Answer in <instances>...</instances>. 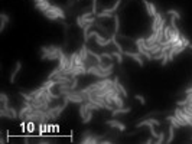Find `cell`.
Returning <instances> with one entry per match:
<instances>
[{"label":"cell","instance_id":"1","mask_svg":"<svg viewBox=\"0 0 192 144\" xmlns=\"http://www.w3.org/2000/svg\"><path fill=\"white\" fill-rule=\"evenodd\" d=\"M59 51H61V46L52 45V49L46 54H42L41 59L42 61H57V59H59Z\"/></svg>","mask_w":192,"mask_h":144},{"label":"cell","instance_id":"5","mask_svg":"<svg viewBox=\"0 0 192 144\" xmlns=\"http://www.w3.org/2000/svg\"><path fill=\"white\" fill-rule=\"evenodd\" d=\"M46 10H49L51 13H54V14H57L58 17L61 19V20H65L67 19V14H65V12L62 7H59V6H55V4H51L49 6V9H46Z\"/></svg>","mask_w":192,"mask_h":144},{"label":"cell","instance_id":"22","mask_svg":"<svg viewBox=\"0 0 192 144\" xmlns=\"http://www.w3.org/2000/svg\"><path fill=\"white\" fill-rule=\"evenodd\" d=\"M87 112H88V107H87V104H85V102H82V104L79 105V117H81V120H84V118H85Z\"/></svg>","mask_w":192,"mask_h":144},{"label":"cell","instance_id":"28","mask_svg":"<svg viewBox=\"0 0 192 144\" xmlns=\"http://www.w3.org/2000/svg\"><path fill=\"white\" fill-rule=\"evenodd\" d=\"M36 122L35 121H28V125H26V131L28 133H35V128H36V125H35Z\"/></svg>","mask_w":192,"mask_h":144},{"label":"cell","instance_id":"37","mask_svg":"<svg viewBox=\"0 0 192 144\" xmlns=\"http://www.w3.org/2000/svg\"><path fill=\"white\" fill-rule=\"evenodd\" d=\"M92 134V131L91 130H85L84 133H82V137H88V135H91Z\"/></svg>","mask_w":192,"mask_h":144},{"label":"cell","instance_id":"2","mask_svg":"<svg viewBox=\"0 0 192 144\" xmlns=\"http://www.w3.org/2000/svg\"><path fill=\"white\" fill-rule=\"evenodd\" d=\"M94 41H95V45L100 48H105L111 43V38H104L98 30H94Z\"/></svg>","mask_w":192,"mask_h":144},{"label":"cell","instance_id":"19","mask_svg":"<svg viewBox=\"0 0 192 144\" xmlns=\"http://www.w3.org/2000/svg\"><path fill=\"white\" fill-rule=\"evenodd\" d=\"M75 56H77V52H72L69 58H68V65H67V69H72L75 67Z\"/></svg>","mask_w":192,"mask_h":144},{"label":"cell","instance_id":"41","mask_svg":"<svg viewBox=\"0 0 192 144\" xmlns=\"http://www.w3.org/2000/svg\"><path fill=\"white\" fill-rule=\"evenodd\" d=\"M42 1H45V0H35V3H42Z\"/></svg>","mask_w":192,"mask_h":144},{"label":"cell","instance_id":"4","mask_svg":"<svg viewBox=\"0 0 192 144\" xmlns=\"http://www.w3.org/2000/svg\"><path fill=\"white\" fill-rule=\"evenodd\" d=\"M124 56H129V58H132L135 62H137L140 67H143L145 65V61H143V55L142 54H139V52H130V51H124Z\"/></svg>","mask_w":192,"mask_h":144},{"label":"cell","instance_id":"33","mask_svg":"<svg viewBox=\"0 0 192 144\" xmlns=\"http://www.w3.org/2000/svg\"><path fill=\"white\" fill-rule=\"evenodd\" d=\"M181 39H182V42H183V45H185V46H189V43H191V41H189V39H188L186 36H183V35H182V36H181Z\"/></svg>","mask_w":192,"mask_h":144},{"label":"cell","instance_id":"42","mask_svg":"<svg viewBox=\"0 0 192 144\" xmlns=\"http://www.w3.org/2000/svg\"><path fill=\"white\" fill-rule=\"evenodd\" d=\"M188 48H189V49L192 51V43H189V46H188Z\"/></svg>","mask_w":192,"mask_h":144},{"label":"cell","instance_id":"38","mask_svg":"<svg viewBox=\"0 0 192 144\" xmlns=\"http://www.w3.org/2000/svg\"><path fill=\"white\" fill-rule=\"evenodd\" d=\"M183 92H185V95H188V94H192V85L189 87V88H186V89H185Z\"/></svg>","mask_w":192,"mask_h":144},{"label":"cell","instance_id":"13","mask_svg":"<svg viewBox=\"0 0 192 144\" xmlns=\"http://www.w3.org/2000/svg\"><path fill=\"white\" fill-rule=\"evenodd\" d=\"M163 19V16H162V13H156V16L153 17V22H152V29H150V32H156V29H158L159 23H160V20Z\"/></svg>","mask_w":192,"mask_h":144},{"label":"cell","instance_id":"32","mask_svg":"<svg viewBox=\"0 0 192 144\" xmlns=\"http://www.w3.org/2000/svg\"><path fill=\"white\" fill-rule=\"evenodd\" d=\"M135 98H136L137 101H139V102H140L142 105H146V98H145L143 95H140V94H136Z\"/></svg>","mask_w":192,"mask_h":144},{"label":"cell","instance_id":"34","mask_svg":"<svg viewBox=\"0 0 192 144\" xmlns=\"http://www.w3.org/2000/svg\"><path fill=\"white\" fill-rule=\"evenodd\" d=\"M81 16H82L84 19H88V17H91V16H94V13H92V12L90 10V12H85V13H82Z\"/></svg>","mask_w":192,"mask_h":144},{"label":"cell","instance_id":"30","mask_svg":"<svg viewBox=\"0 0 192 144\" xmlns=\"http://www.w3.org/2000/svg\"><path fill=\"white\" fill-rule=\"evenodd\" d=\"M0 101H1V105H7L9 104V97L4 92H1L0 94Z\"/></svg>","mask_w":192,"mask_h":144},{"label":"cell","instance_id":"43","mask_svg":"<svg viewBox=\"0 0 192 144\" xmlns=\"http://www.w3.org/2000/svg\"><path fill=\"white\" fill-rule=\"evenodd\" d=\"M77 1H79V0H77Z\"/></svg>","mask_w":192,"mask_h":144},{"label":"cell","instance_id":"44","mask_svg":"<svg viewBox=\"0 0 192 144\" xmlns=\"http://www.w3.org/2000/svg\"><path fill=\"white\" fill-rule=\"evenodd\" d=\"M191 141H192V138H191Z\"/></svg>","mask_w":192,"mask_h":144},{"label":"cell","instance_id":"20","mask_svg":"<svg viewBox=\"0 0 192 144\" xmlns=\"http://www.w3.org/2000/svg\"><path fill=\"white\" fill-rule=\"evenodd\" d=\"M166 121L169 122V124H172L175 128H181V124L178 122V120H176L175 115H168V117H166Z\"/></svg>","mask_w":192,"mask_h":144},{"label":"cell","instance_id":"21","mask_svg":"<svg viewBox=\"0 0 192 144\" xmlns=\"http://www.w3.org/2000/svg\"><path fill=\"white\" fill-rule=\"evenodd\" d=\"M120 4H121V0H116V3H114L111 7H105L104 10L108 12V13H116V12L119 10V7H120Z\"/></svg>","mask_w":192,"mask_h":144},{"label":"cell","instance_id":"7","mask_svg":"<svg viewBox=\"0 0 192 144\" xmlns=\"http://www.w3.org/2000/svg\"><path fill=\"white\" fill-rule=\"evenodd\" d=\"M113 105L116 108H121L124 107V97L120 94V92H116L113 95Z\"/></svg>","mask_w":192,"mask_h":144},{"label":"cell","instance_id":"17","mask_svg":"<svg viewBox=\"0 0 192 144\" xmlns=\"http://www.w3.org/2000/svg\"><path fill=\"white\" fill-rule=\"evenodd\" d=\"M111 54H113L114 59H116V62H117L119 65H123V56H124V54H121V52H119L117 49H116V51H113Z\"/></svg>","mask_w":192,"mask_h":144},{"label":"cell","instance_id":"14","mask_svg":"<svg viewBox=\"0 0 192 144\" xmlns=\"http://www.w3.org/2000/svg\"><path fill=\"white\" fill-rule=\"evenodd\" d=\"M94 27H95V29H98V30H101V32H104V33H107V35L113 33V32H110V30H108V27H107L104 23L100 22L98 19H97V20H95V23H94Z\"/></svg>","mask_w":192,"mask_h":144},{"label":"cell","instance_id":"40","mask_svg":"<svg viewBox=\"0 0 192 144\" xmlns=\"http://www.w3.org/2000/svg\"><path fill=\"white\" fill-rule=\"evenodd\" d=\"M38 143L39 144H46V143H51V141H49V140H39Z\"/></svg>","mask_w":192,"mask_h":144},{"label":"cell","instance_id":"36","mask_svg":"<svg viewBox=\"0 0 192 144\" xmlns=\"http://www.w3.org/2000/svg\"><path fill=\"white\" fill-rule=\"evenodd\" d=\"M77 0H68L67 1V6L68 7H74V3H75Z\"/></svg>","mask_w":192,"mask_h":144},{"label":"cell","instance_id":"29","mask_svg":"<svg viewBox=\"0 0 192 144\" xmlns=\"http://www.w3.org/2000/svg\"><path fill=\"white\" fill-rule=\"evenodd\" d=\"M98 3H97V0H92V3H91V12L94 13V16H97V13H98Z\"/></svg>","mask_w":192,"mask_h":144},{"label":"cell","instance_id":"6","mask_svg":"<svg viewBox=\"0 0 192 144\" xmlns=\"http://www.w3.org/2000/svg\"><path fill=\"white\" fill-rule=\"evenodd\" d=\"M143 4H145V7H146L147 14H149L150 17H155V16H156V13H158L156 6H155L152 1H149V0H143Z\"/></svg>","mask_w":192,"mask_h":144},{"label":"cell","instance_id":"11","mask_svg":"<svg viewBox=\"0 0 192 144\" xmlns=\"http://www.w3.org/2000/svg\"><path fill=\"white\" fill-rule=\"evenodd\" d=\"M9 20H10V17H9L6 13H0V33L4 32V29H6Z\"/></svg>","mask_w":192,"mask_h":144},{"label":"cell","instance_id":"39","mask_svg":"<svg viewBox=\"0 0 192 144\" xmlns=\"http://www.w3.org/2000/svg\"><path fill=\"white\" fill-rule=\"evenodd\" d=\"M145 143H146V144H152V143H155V138H153V137H152V138H147V140L145 141Z\"/></svg>","mask_w":192,"mask_h":144},{"label":"cell","instance_id":"25","mask_svg":"<svg viewBox=\"0 0 192 144\" xmlns=\"http://www.w3.org/2000/svg\"><path fill=\"white\" fill-rule=\"evenodd\" d=\"M166 13H168L169 16H172V17H175L176 20H181V19H182L181 13H179V12H178V10H175V9H169V10L166 12Z\"/></svg>","mask_w":192,"mask_h":144},{"label":"cell","instance_id":"35","mask_svg":"<svg viewBox=\"0 0 192 144\" xmlns=\"http://www.w3.org/2000/svg\"><path fill=\"white\" fill-rule=\"evenodd\" d=\"M176 104H178V107H185V105L188 104V101H186V98H185V100H179Z\"/></svg>","mask_w":192,"mask_h":144},{"label":"cell","instance_id":"10","mask_svg":"<svg viewBox=\"0 0 192 144\" xmlns=\"http://www.w3.org/2000/svg\"><path fill=\"white\" fill-rule=\"evenodd\" d=\"M20 69H22V62H20V61H17V62L15 64V68H13V72L10 74V79H9V81H10L12 84H13V82L16 81V77H17V74L20 72Z\"/></svg>","mask_w":192,"mask_h":144},{"label":"cell","instance_id":"12","mask_svg":"<svg viewBox=\"0 0 192 144\" xmlns=\"http://www.w3.org/2000/svg\"><path fill=\"white\" fill-rule=\"evenodd\" d=\"M132 111V107H121V108H114L111 111V115H113L114 118L117 117V115H121V114H129Z\"/></svg>","mask_w":192,"mask_h":144},{"label":"cell","instance_id":"16","mask_svg":"<svg viewBox=\"0 0 192 144\" xmlns=\"http://www.w3.org/2000/svg\"><path fill=\"white\" fill-rule=\"evenodd\" d=\"M175 127L172 125V124H169V128H168V138H166V143L170 144L172 141H173V138H175Z\"/></svg>","mask_w":192,"mask_h":144},{"label":"cell","instance_id":"23","mask_svg":"<svg viewBox=\"0 0 192 144\" xmlns=\"http://www.w3.org/2000/svg\"><path fill=\"white\" fill-rule=\"evenodd\" d=\"M166 138H168V135H166V133L162 130V131L159 133V137L155 140V143L156 144H163V143H166Z\"/></svg>","mask_w":192,"mask_h":144},{"label":"cell","instance_id":"31","mask_svg":"<svg viewBox=\"0 0 192 144\" xmlns=\"http://www.w3.org/2000/svg\"><path fill=\"white\" fill-rule=\"evenodd\" d=\"M103 59H107V61H114V56L111 52H103L101 54Z\"/></svg>","mask_w":192,"mask_h":144},{"label":"cell","instance_id":"18","mask_svg":"<svg viewBox=\"0 0 192 144\" xmlns=\"http://www.w3.org/2000/svg\"><path fill=\"white\" fill-rule=\"evenodd\" d=\"M114 29H113V33H116L117 36H119V32H120V17L117 16V14H114Z\"/></svg>","mask_w":192,"mask_h":144},{"label":"cell","instance_id":"26","mask_svg":"<svg viewBox=\"0 0 192 144\" xmlns=\"http://www.w3.org/2000/svg\"><path fill=\"white\" fill-rule=\"evenodd\" d=\"M75 20H77V26H78L79 29H82V27L87 25V20H85L82 16H77V19H75Z\"/></svg>","mask_w":192,"mask_h":144},{"label":"cell","instance_id":"24","mask_svg":"<svg viewBox=\"0 0 192 144\" xmlns=\"http://www.w3.org/2000/svg\"><path fill=\"white\" fill-rule=\"evenodd\" d=\"M42 85H44L46 89H52L54 87H57V81H55V78H54V79H46Z\"/></svg>","mask_w":192,"mask_h":144},{"label":"cell","instance_id":"9","mask_svg":"<svg viewBox=\"0 0 192 144\" xmlns=\"http://www.w3.org/2000/svg\"><path fill=\"white\" fill-rule=\"evenodd\" d=\"M135 43H136V42H135ZM136 49H137V52H139V54H142V55L145 56L147 61H153V55H152V52L146 51V49H145V48H143L140 43H136Z\"/></svg>","mask_w":192,"mask_h":144},{"label":"cell","instance_id":"15","mask_svg":"<svg viewBox=\"0 0 192 144\" xmlns=\"http://www.w3.org/2000/svg\"><path fill=\"white\" fill-rule=\"evenodd\" d=\"M114 14L116 13H108V12H105L103 9L101 12L97 13V19H114Z\"/></svg>","mask_w":192,"mask_h":144},{"label":"cell","instance_id":"27","mask_svg":"<svg viewBox=\"0 0 192 144\" xmlns=\"http://www.w3.org/2000/svg\"><path fill=\"white\" fill-rule=\"evenodd\" d=\"M92 114H94V111H92V110H88L87 115H85V118L82 120V124H90L91 120H92Z\"/></svg>","mask_w":192,"mask_h":144},{"label":"cell","instance_id":"3","mask_svg":"<svg viewBox=\"0 0 192 144\" xmlns=\"http://www.w3.org/2000/svg\"><path fill=\"white\" fill-rule=\"evenodd\" d=\"M105 124H107L108 127H111V128H116V130H119L120 133H124L126 130H127V127H126L124 122L117 121L116 118H113V120H107V121H105Z\"/></svg>","mask_w":192,"mask_h":144},{"label":"cell","instance_id":"8","mask_svg":"<svg viewBox=\"0 0 192 144\" xmlns=\"http://www.w3.org/2000/svg\"><path fill=\"white\" fill-rule=\"evenodd\" d=\"M68 58H69V56H68L65 52H62V49H61V51H59V64H58V67L61 68L62 71H64V69H67Z\"/></svg>","mask_w":192,"mask_h":144}]
</instances>
